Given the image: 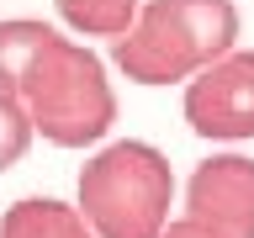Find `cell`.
Masks as SVG:
<instances>
[{"mask_svg":"<svg viewBox=\"0 0 254 238\" xmlns=\"http://www.w3.org/2000/svg\"><path fill=\"white\" fill-rule=\"evenodd\" d=\"M48 37H53V27H48V21H27V16L0 21V95H16L21 74L32 69V59L43 53Z\"/></svg>","mask_w":254,"mask_h":238,"instance_id":"7","label":"cell"},{"mask_svg":"<svg viewBox=\"0 0 254 238\" xmlns=\"http://www.w3.org/2000/svg\"><path fill=\"white\" fill-rule=\"evenodd\" d=\"M175 175L170 159L143 138L106 143L79 170V217L95 238H159L170 228Z\"/></svg>","mask_w":254,"mask_h":238,"instance_id":"3","label":"cell"},{"mask_svg":"<svg viewBox=\"0 0 254 238\" xmlns=\"http://www.w3.org/2000/svg\"><path fill=\"white\" fill-rule=\"evenodd\" d=\"M59 16L79 37H127V27L138 21V0H53Z\"/></svg>","mask_w":254,"mask_h":238,"instance_id":"8","label":"cell"},{"mask_svg":"<svg viewBox=\"0 0 254 238\" xmlns=\"http://www.w3.org/2000/svg\"><path fill=\"white\" fill-rule=\"evenodd\" d=\"M238 43L233 0H148L138 21L117 37L111 59L132 85H180L228 59Z\"/></svg>","mask_w":254,"mask_h":238,"instance_id":"1","label":"cell"},{"mask_svg":"<svg viewBox=\"0 0 254 238\" xmlns=\"http://www.w3.org/2000/svg\"><path fill=\"white\" fill-rule=\"evenodd\" d=\"M186 122L196 138L212 143H249L254 138V53L233 48L228 59L186 85Z\"/></svg>","mask_w":254,"mask_h":238,"instance_id":"4","label":"cell"},{"mask_svg":"<svg viewBox=\"0 0 254 238\" xmlns=\"http://www.w3.org/2000/svg\"><path fill=\"white\" fill-rule=\"evenodd\" d=\"M0 238H95V233L79 217V206L53 201V196H21V201L5 206Z\"/></svg>","mask_w":254,"mask_h":238,"instance_id":"6","label":"cell"},{"mask_svg":"<svg viewBox=\"0 0 254 238\" xmlns=\"http://www.w3.org/2000/svg\"><path fill=\"white\" fill-rule=\"evenodd\" d=\"M186 217L217 228L222 238H254V159L212 154L186 180Z\"/></svg>","mask_w":254,"mask_h":238,"instance_id":"5","label":"cell"},{"mask_svg":"<svg viewBox=\"0 0 254 238\" xmlns=\"http://www.w3.org/2000/svg\"><path fill=\"white\" fill-rule=\"evenodd\" d=\"M32 143V117L16 95H0V170H11Z\"/></svg>","mask_w":254,"mask_h":238,"instance_id":"9","label":"cell"},{"mask_svg":"<svg viewBox=\"0 0 254 238\" xmlns=\"http://www.w3.org/2000/svg\"><path fill=\"white\" fill-rule=\"evenodd\" d=\"M16 101L27 106L32 132H43L59 148L101 143L117 122V90L106 79V63L74 37H48L43 53L16 85Z\"/></svg>","mask_w":254,"mask_h":238,"instance_id":"2","label":"cell"},{"mask_svg":"<svg viewBox=\"0 0 254 238\" xmlns=\"http://www.w3.org/2000/svg\"><path fill=\"white\" fill-rule=\"evenodd\" d=\"M159 238H222V233H217V228H206V222H196V217H186V212H180V217H170V228H164Z\"/></svg>","mask_w":254,"mask_h":238,"instance_id":"10","label":"cell"}]
</instances>
